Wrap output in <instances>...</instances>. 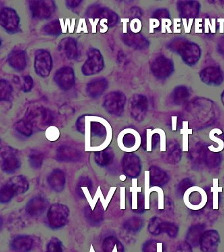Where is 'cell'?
Here are the masks:
<instances>
[{"instance_id": "obj_19", "label": "cell", "mask_w": 224, "mask_h": 252, "mask_svg": "<svg viewBox=\"0 0 224 252\" xmlns=\"http://www.w3.org/2000/svg\"><path fill=\"white\" fill-rule=\"evenodd\" d=\"M9 65L17 71H23L27 65V56L23 50H16L11 52L8 57Z\"/></svg>"}, {"instance_id": "obj_8", "label": "cell", "mask_w": 224, "mask_h": 252, "mask_svg": "<svg viewBox=\"0 0 224 252\" xmlns=\"http://www.w3.org/2000/svg\"><path fill=\"white\" fill-rule=\"evenodd\" d=\"M54 81L61 90L68 91L74 86L75 73L72 68L64 67L58 70L54 76Z\"/></svg>"}, {"instance_id": "obj_49", "label": "cell", "mask_w": 224, "mask_h": 252, "mask_svg": "<svg viewBox=\"0 0 224 252\" xmlns=\"http://www.w3.org/2000/svg\"><path fill=\"white\" fill-rule=\"evenodd\" d=\"M196 26V32L197 33L202 32V19H197Z\"/></svg>"}, {"instance_id": "obj_50", "label": "cell", "mask_w": 224, "mask_h": 252, "mask_svg": "<svg viewBox=\"0 0 224 252\" xmlns=\"http://www.w3.org/2000/svg\"><path fill=\"white\" fill-rule=\"evenodd\" d=\"M177 116H173L172 117V129L173 131H175L177 130Z\"/></svg>"}, {"instance_id": "obj_34", "label": "cell", "mask_w": 224, "mask_h": 252, "mask_svg": "<svg viewBox=\"0 0 224 252\" xmlns=\"http://www.w3.org/2000/svg\"><path fill=\"white\" fill-rule=\"evenodd\" d=\"M43 155L39 152H32L29 156V164L34 169H40L43 164Z\"/></svg>"}, {"instance_id": "obj_41", "label": "cell", "mask_w": 224, "mask_h": 252, "mask_svg": "<svg viewBox=\"0 0 224 252\" xmlns=\"http://www.w3.org/2000/svg\"><path fill=\"white\" fill-rule=\"evenodd\" d=\"M161 30L163 33H171L172 25L171 21L169 19H162Z\"/></svg>"}, {"instance_id": "obj_23", "label": "cell", "mask_w": 224, "mask_h": 252, "mask_svg": "<svg viewBox=\"0 0 224 252\" xmlns=\"http://www.w3.org/2000/svg\"><path fill=\"white\" fill-rule=\"evenodd\" d=\"M93 16L102 17L107 19L109 26L113 27L115 26L119 21V17L113 11L107 8H95L92 11H90Z\"/></svg>"}, {"instance_id": "obj_10", "label": "cell", "mask_w": 224, "mask_h": 252, "mask_svg": "<svg viewBox=\"0 0 224 252\" xmlns=\"http://www.w3.org/2000/svg\"><path fill=\"white\" fill-rule=\"evenodd\" d=\"M0 24L7 32H15L19 27V15L14 9L3 8L0 13Z\"/></svg>"}, {"instance_id": "obj_14", "label": "cell", "mask_w": 224, "mask_h": 252, "mask_svg": "<svg viewBox=\"0 0 224 252\" xmlns=\"http://www.w3.org/2000/svg\"><path fill=\"white\" fill-rule=\"evenodd\" d=\"M34 243L35 241L32 236H17L11 240L10 248L15 252H29L34 248Z\"/></svg>"}, {"instance_id": "obj_25", "label": "cell", "mask_w": 224, "mask_h": 252, "mask_svg": "<svg viewBox=\"0 0 224 252\" xmlns=\"http://www.w3.org/2000/svg\"><path fill=\"white\" fill-rule=\"evenodd\" d=\"M33 124L30 120L25 118L24 120H19L15 124V129L21 135L25 137H30L33 133Z\"/></svg>"}, {"instance_id": "obj_17", "label": "cell", "mask_w": 224, "mask_h": 252, "mask_svg": "<svg viewBox=\"0 0 224 252\" xmlns=\"http://www.w3.org/2000/svg\"><path fill=\"white\" fill-rule=\"evenodd\" d=\"M59 50L69 59H76L79 55L78 44L72 38L63 39L59 44Z\"/></svg>"}, {"instance_id": "obj_22", "label": "cell", "mask_w": 224, "mask_h": 252, "mask_svg": "<svg viewBox=\"0 0 224 252\" xmlns=\"http://www.w3.org/2000/svg\"><path fill=\"white\" fill-rule=\"evenodd\" d=\"M114 153L111 148H107L95 153L94 160L100 166L105 167L113 163Z\"/></svg>"}, {"instance_id": "obj_3", "label": "cell", "mask_w": 224, "mask_h": 252, "mask_svg": "<svg viewBox=\"0 0 224 252\" xmlns=\"http://www.w3.org/2000/svg\"><path fill=\"white\" fill-rule=\"evenodd\" d=\"M126 96L121 92H113L108 94L103 101V107L113 116H121L126 103Z\"/></svg>"}, {"instance_id": "obj_39", "label": "cell", "mask_w": 224, "mask_h": 252, "mask_svg": "<svg viewBox=\"0 0 224 252\" xmlns=\"http://www.w3.org/2000/svg\"><path fill=\"white\" fill-rule=\"evenodd\" d=\"M33 79L30 76H25L23 77V91L24 92H29L33 88Z\"/></svg>"}, {"instance_id": "obj_5", "label": "cell", "mask_w": 224, "mask_h": 252, "mask_svg": "<svg viewBox=\"0 0 224 252\" xmlns=\"http://www.w3.org/2000/svg\"><path fill=\"white\" fill-rule=\"evenodd\" d=\"M21 166L17 151L12 147H4L1 151V168L7 174H13Z\"/></svg>"}, {"instance_id": "obj_38", "label": "cell", "mask_w": 224, "mask_h": 252, "mask_svg": "<svg viewBox=\"0 0 224 252\" xmlns=\"http://www.w3.org/2000/svg\"><path fill=\"white\" fill-rule=\"evenodd\" d=\"M150 191H156L158 195V210H163L164 207V192L159 187H150Z\"/></svg>"}, {"instance_id": "obj_9", "label": "cell", "mask_w": 224, "mask_h": 252, "mask_svg": "<svg viewBox=\"0 0 224 252\" xmlns=\"http://www.w3.org/2000/svg\"><path fill=\"white\" fill-rule=\"evenodd\" d=\"M148 100L142 95H135L131 98L129 110L131 115L136 120L143 119L148 110Z\"/></svg>"}, {"instance_id": "obj_43", "label": "cell", "mask_w": 224, "mask_h": 252, "mask_svg": "<svg viewBox=\"0 0 224 252\" xmlns=\"http://www.w3.org/2000/svg\"><path fill=\"white\" fill-rule=\"evenodd\" d=\"M88 187L89 189H92V183H91V181L88 178H81L78 184V187Z\"/></svg>"}, {"instance_id": "obj_20", "label": "cell", "mask_w": 224, "mask_h": 252, "mask_svg": "<svg viewBox=\"0 0 224 252\" xmlns=\"http://www.w3.org/2000/svg\"><path fill=\"white\" fill-rule=\"evenodd\" d=\"M6 183L12 189L15 196L26 193L30 187L28 180L23 176L11 177Z\"/></svg>"}, {"instance_id": "obj_47", "label": "cell", "mask_w": 224, "mask_h": 252, "mask_svg": "<svg viewBox=\"0 0 224 252\" xmlns=\"http://www.w3.org/2000/svg\"><path fill=\"white\" fill-rule=\"evenodd\" d=\"M82 2V1H76V0H72V1H67L66 5L67 7L69 8H76L80 5V3Z\"/></svg>"}, {"instance_id": "obj_32", "label": "cell", "mask_w": 224, "mask_h": 252, "mask_svg": "<svg viewBox=\"0 0 224 252\" xmlns=\"http://www.w3.org/2000/svg\"><path fill=\"white\" fill-rule=\"evenodd\" d=\"M219 179H213V187L211 188L212 194H213V205H212V209L214 210H218L219 209V193H222L223 191L222 187H220L219 186Z\"/></svg>"}, {"instance_id": "obj_28", "label": "cell", "mask_w": 224, "mask_h": 252, "mask_svg": "<svg viewBox=\"0 0 224 252\" xmlns=\"http://www.w3.org/2000/svg\"><path fill=\"white\" fill-rule=\"evenodd\" d=\"M62 31L61 23L59 20H54L48 23L42 29V32L47 35L57 36L61 34Z\"/></svg>"}, {"instance_id": "obj_51", "label": "cell", "mask_w": 224, "mask_h": 252, "mask_svg": "<svg viewBox=\"0 0 224 252\" xmlns=\"http://www.w3.org/2000/svg\"><path fill=\"white\" fill-rule=\"evenodd\" d=\"M156 252H163V243L158 242L156 244Z\"/></svg>"}, {"instance_id": "obj_16", "label": "cell", "mask_w": 224, "mask_h": 252, "mask_svg": "<svg viewBox=\"0 0 224 252\" xmlns=\"http://www.w3.org/2000/svg\"><path fill=\"white\" fill-rule=\"evenodd\" d=\"M108 88V82L105 78H96L90 81L87 85L86 93L91 98L97 99L104 94Z\"/></svg>"}, {"instance_id": "obj_45", "label": "cell", "mask_w": 224, "mask_h": 252, "mask_svg": "<svg viewBox=\"0 0 224 252\" xmlns=\"http://www.w3.org/2000/svg\"><path fill=\"white\" fill-rule=\"evenodd\" d=\"M193 19H189L188 21L187 19H183V26H184L185 31L186 33L190 32V30L191 29V26H192L193 24Z\"/></svg>"}, {"instance_id": "obj_36", "label": "cell", "mask_w": 224, "mask_h": 252, "mask_svg": "<svg viewBox=\"0 0 224 252\" xmlns=\"http://www.w3.org/2000/svg\"><path fill=\"white\" fill-rule=\"evenodd\" d=\"M47 252H63L61 242L57 238H52L48 242Z\"/></svg>"}, {"instance_id": "obj_24", "label": "cell", "mask_w": 224, "mask_h": 252, "mask_svg": "<svg viewBox=\"0 0 224 252\" xmlns=\"http://www.w3.org/2000/svg\"><path fill=\"white\" fill-rule=\"evenodd\" d=\"M123 42L126 45L136 48V49H142L146 47L147 41L140 35L127 34L123 36L122 38Z\"/></svg>"}, {"instance_id": "obj_48", "label": "cell", "mask_w": 224, "mask_h": 252, "mask_svg": "<svg viewBox=\"0 0 224 252\" xmlns=\"http://www.w3.org/2000/svg\"><path fill=\"white\" fill-rule=\"evenodd\" d=\"M204 23H205V24H204V30H205V32L208 33L210 31L212 33L215 32L216 27L211 26L210 21L208 19H206Z\"/></svg>"}, {"instance_id": "obj_13", "label": "cell", "mask_w": 224, "mask_h": 252, "mask_svg": "<svg viewBox=\"0 0 224 252\" xmlns=\"http://www.w3.org/2000/svg\"><path fill=\"white\" fill-rule=\"evenodd\" d=\"M48 201L45 198L40 197H34L30 200L27 203L26 210L27 213L30 216L39 217L43 214L46 209L48 208Z\"/></svg>"}, {"instance_id": "obj_35", "label": "cell", "mask_w": 224, "mask_h": 252, "mask_svg": "<svg viewBox=\"0 0 224 252\" xmlns=\"http://www.w3.org/2000/svg\"><path fill=\"white\" fill-rule=\"evenodd\" d=\"M121 244V242H120L115 236H108V237L105 238V240H103V252H113L115 246H118Z\"/></svg>"}, {"instance_id": "obj_2", "label": "cell", "mask_w": 224, "mask_h": 252, "mask_svg": "<svg viewBox=\"0 0 224 252\" xmlns=\"http://www.w3.org/2000/svg\"><path fill=\"white\" fill-rule=\"evenodd\" d=\"M183 201L186 207L191 210H200L204 208L207 203V194L201 187L194 186L185 192Z\"/></svg>"}, {"instance_id": "obj_40", "label": "cell", "mask_w": 224, "mask_h": 252, "mask_svg": "<svg viewBox=\"0 0 224 252\" xmlns=\"http://www.w3.org/2000/svg\"><path fill=\"white\" fill-rule=\"evenodd\" d=\"M123 227L125 229L130 230V231H136L138 228V220L136 219H130V220H127L123 224Z\"/></svg>"}, {"instance_id": "obj_37", "label": "cell", "mask_w": 224, "mask_h": 252, "mask_svg": "<svg viewBox=\"0 0 224 252\" xmlns=\"http://www.w3.org/2000/svg\"><path fill=\"white\" fill-rule=\"evenodd\" d=\"M159 129H148L146 131V151L148 152H151L152 151V136L155 133H158Z\"/></svg>"}, {"instance_id": "obj_6", "label": "cell", "mask_w": 224, "mask_h": 252, "mask_svg": "<svg viewBox=\"0 0 224 252\" xmlns=\"http://www.w3.org/2000/svg\"><path fill=\"white\" fill-rule=\"evenodd\" d=\"M53 67V59L51 54L45 50H39L36 52L34 69L36 74L42 77H46L51 73Z\"/></svg>"}, {"instance_id": "obj_21", "label": "cell", "mask_w": 224, "mask_h": 252, "mask_svg": "<svg viewBox=\"0 0 224 252\" xmlns=\"http://www.w3.org/2000/svg\"><path fill=\"white\" fill-rule=\"evenodd\" d=\"M172 64L168 60L162 58L156 59L152 65V71L156 76L159 77H167L170 75L172 69Z\"/></svg>"}, {"instance_id": "obj_33", "label": "cell", "mask_w": 224, "mask_h": 252, "mask_svg": "<svg viewBox=\"0 0 224 252\" xmlns=\"http://www.w3.org/2000/svg\"><path fill=\"white\" fill-rule=\"evenodd\" d=\"M181 134L183 135V152H187L189 151L188 135L192 134V129L188 128V122H183V129H181Z\"/></svg>"}, {"instance_id": "obj_31", "label": "cell", "mask_w": 224, "mask_h": 252, "mask_svg": "<svg viewBox=\"0 0 224 252\" xmlns=\"http://www.w3.org/2000/svg\"><path fill=\"white\" fill-rule=\"evenodd\" d=\"M15 196L12 189L7 184H5L0 191V201L1 203L9 202Z\"/></svg>"}, {"instance_id": "obj_42", "label": "cell", "mask_w": 224, "mask_h": 252, "mask_svg": "<svg viewBox=\"0 0 224 252\" xmlns=\"http://www.w3.org/2000/svg\"><path fill=\"white\" fill-rule=\"evenodd\" d=\"M85 118H86L85 116H81L78 118L76 124L77 129L82 133H85Z\"/></svg>"}, {"instance_id": "obj_7", "label": "cell", "mask_w": 224, "mask_h": 252, "mask_svg": "<svg viewBox=\"0 0 224 252\" xmlns=\"http://www.w3.org/2000/svg\"><path fill=\"white\" fill-rule=\"evenodd\" d=\"M29 5L32 16L38 19L50 18L55 9L52 1H31Z\"/></svg>"}, {"instance_id": "obj_11", "label": "cell", "mask_w": 224, "mask_h": 252, "mask_svg": "<svg viewBox=\"0 0 224 252\" xmlns=\"http://www.w3.org/2000/svg\"><path fill=\"white\" fill-rule=\"evenodd\" d=\"M121 138V143L127 152H132L140 147L141 137L140 134L134 129H126L124 131Z\"/></svg>"}, {"instance_id": "obj_26", "label": "cell", "mask_w": 224, "mask_h": 252, "mask_svg": "<svg viewBox=\"0 0 224 252\" xmlns=\"http://www.w3.org/2000/svg\"><path fill=\"white\" fill-rule=\"evenodd\" d=\"M90 130L92 136L96 138L103 139L107 135V129L102 122H91Z\"/></svg>"}, {"instance_id": "obj_12", "label": "cell", "mask_w": 224, "mask_h": 252, "mask_svg": "<svg viewBox=\"0 0 224 252\" xmlns=\"http://www.w3.org/2000/svg\"><path fill=\"white\" fill-rule=\"evenodd\" d=\"M122 163L123 171L125 175L134 179L140 172V162L138 157L132 152L125 153Z\"/></svg>"}, {"instance_id": "obj_30", "label": "cell", "mask_w": 224, "mask_h": 252, "mask_svg": "<svg viewBox=\"0 0 224 252\" xmlns=\"http://www.w3.org/2000/svg\"><path fill=\"white\" fill-rule=\"evenodd\" d=\"M145 199L144 209H150V194L151 193L150 188V171L145 172Z\"/></svg>"}, {"instance_id": "obj_46", "label": "cell", "mask_w": 224, "mask_h": 252, "mask_svg": "<svg viewBox=\"0 0 224 252\" xmlns=\"http://www.w3.org/2000/svg\"><path fill=\"white\" fill-rule=\"evenodd\" d=\"M160 21L156 19H150V32H153L154 29L157 28L160 26Z\"/></svg>"}, {"instance_id": "obj_29", "label": "cell", "mask_w": 224, "mask_h": 252, "mask_svg": "<svg viewBox=\"0 0 224 252\" xmlns=\"http://www.w3.org/2000/svg\"><path fill=\"white\" fill-rule=\"evenodd\" d=\"M215 134L221 135L222 134V131L219 129H214L210 132L209 138L210 140L213 141L214 142L218 143V147H214V146H212V145H210V146L208 147V149H209L211 152L217 153L221 152V151L223 150L224 143L221 139L216 137Z\"/></svg>"}, {"instance_id": "obj_1", "label": "cell", "mask_w": 224, "mask_h": 252, "mask_svg": "<svg viewBox=\"0 0 224 252\" xmlns=\"http://www.w3.org/2000/svg\"><path fill=\"white\" fill-rule=\"evenodd\" d=\"M70 210L67 205L55 203L50 206L47 213L48 226L51 229H59L68 222Z\"/></svg>"}, {"instance_id": "obj_18", "label": "cell", "mask_w": 224, "mask_h": 252, "mask_svg": "<svg viewBox=\"0 0 224 252\" xmlns=\"http://www.w3.org/2000/svg\"><path fill=\"white\" fill-rule=\"evenodd\" d=\"M47 181L51 189L59 193L65 188L66 182L65 174L61 170L55 169L48 176Z\"/></svg>"}, {"instance_id": "obj_27", "label": "cell", "mask_w": 224, "mask_h": 252, "mask_svg": "<svg viewBox=\"0 0 224 252\" xmlns=\"http://www.w3.org/2000/svg\"><path fill=\"white\" fill-rule=\"evenodd\" d=\"M13 93V88L9 81L1 79L0 81V100L6 101L10 100Z\"/></svg>"}, {"instance_id": "obj_4", "label": "cell", "mask_w": 224, "mask_h": 252, "mask_svg": "<svg viewBox=\"0 0 224 252\" xmlns=\"http://www.w3.org/2000/svg\"><path fill=\"white\" fill-rule=\"evenodd\" d=\"M104 59L99 50L92 48L88 52V59L82 66V73L86 76H92L100 73L103 69Z\"/></svg>"}, {"instance_id": "obj_44", "label": "cell", "mask_w": 224, "mask_h": 252, "mask_svg": "<svg viewBox=\"0 0 224 252\" xmlns=\"http://www.w3.org/2000/svg\"><path fill=\"white\" fill-rule=\"evenodd\" d=\"M131 28L134 32H138L142 28V25H141L140 21L138 19H135L133 21L132 24H131Z\"/></svg>"}, {"instance_id": "obj_15", "label": "cell", "mask_w": 224, "mask_h": 252, "mask_svg": "<svg viewBox=\"0 0 224 252\" xmlns=\"http://www.w3.org/2000/svg\"><path fill=\"white\" fill-rule=\"evenodd\" d=\"M81 158V152L78 149L69 146H61L56 151V159L59 162H78Z\"/></svg>"}]
</instances>
